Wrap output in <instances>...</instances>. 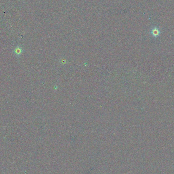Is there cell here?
<instances>
[{
    "mask_svg": "<svg viewBox=\"0 0 174 174\" xmlns=\"http://www.w3.org/2000/svg\"><path fill=\"white\" fill-rule=\"evenodd\" d=\"M151 34L153 36V37L156 38L160 35V30L157 28H154L152 29L151 31Z\"/></svg>",
    "mask_w": 174,
    "mask_h": 174,
    "instance_id": "1",
    "label": "cell"
},
{
    "mask_svg": "<svg viewBox=\"0 0 174 174\" xmlns=\"http://www.w3.org/2000/svg\"><path fill=\"white\" fill-rule=\"evenodd\" d=\"M21 52H22V50H21L20 48H17L15 50V53L17 54V55H20V54L21 53Z\"/></svg>",
    "mask_w": 174,
    "mask_h": 174,
    "instance_id": "2",
    "label": "cell"
}]
</instances>
